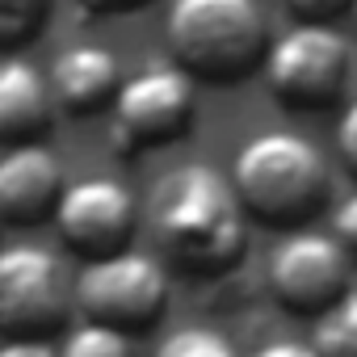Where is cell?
Instances as JSON below:
<instances>
[{
  "mask_svg": "<svg viewBox=\"0 0 357 357\" xmlns=\"http://www.w3.org/2000/svg\"><path fill=\"white\" fill-rule=\"evenodd\" d=\"M231 185L248 211V219L294 227L311 219L332 185L324 151L290 130H265L236 151Z\"/></svg>",
  "mask_w": 357,
  "mask_h": 357,
  "instance_id": "3957f363",
  "label": "cell"
},
{
  "mask_svg": "<svg viewBox=\"0 0 357 357\" xmlns=\"http://www.w3.org/2000/svg\"><path fill=\"white\" fill-rule=\"evenodd\" d=\"M332 227H336V240H340V248L344 252H357V190L336 206V219H332Z\"/></svg>",
  "mask_w": 357,
  "mask_h": 357,
  "instance_id": "d6986e66",
  "label": "cell"
},
{
  "mask_svg": "<svg viewBox=\"0 0 357 357\" xmlns=\"http://www.w3.org/2000/svg\"><path fill=\"white\" fill-rule=\"evenodd\" d=\"M269 290L286 311L319 315L349 290V252L319 231L286 236L269 257Z\"/></svg>",
  "mask_w": 357,
  "mask_h": 357,
  "instance_id": "ba28073f",
  "label": "cell"
},
{
  "mask_svg": "<svg viewBox=\"0 0 357 357\" xmlns=\"http://www.w3.org/2000/svg\"><path fill=\"white\" fill-rule=\"evenodd\" d=\"M164 30L176 68L202 84H240L269 55L257 0H172Z\"/></svg>",
  "mask_w": 357,
  "mask_h": 357,
  "instance_id": "7a4b0ae2",
  "label": "cell"
},
{
  "mask_svg": "<svg viewBox=\"0 0 357 357\" xmlns=\"http://www.w3.org/2000/svg\"><path fill=\"white\" fill-rule=\"evenodd\" d=\"M164 298H168L164 265L139 248L93 257L76 278V303L84 319H101L122 332L151 328L164 311Z\"/></svg>",
  "mask_w": 357,
  "mask_h": 357,
  "instance_id": "5b68a950",
  "label": "cell"
},
{
  "mask_svg": "<svg viewBox=\"0 0 357 357\" xmlns=\"http://www.w3.org/2000/svg\"><path fill=\"white\" fill-rule=\"evenodd\" d=\"M315 353L319 357H357V290H344L315 319Z\"/></svg>",
  "mask_w": 357,
  "mask_h": 357,
  "instance_id": "4fadbf2b",
  "label": "cell"
},
{
  "mask_svg": "<svg viewBox=\"0 0 357 357\" xmlns=\"http://www.w3.org/2000/svg\"><path fill=\"white\" fill-rule=\"evenodd\" d=\"M63 194V164L43 143H9L0 151V219L9 223H38L55 215Z\"/></svg>",
  "mask_w": 357,
  "mask_h": 357,
  "instance_id": "30bf717a",
  "label": "cell"
},
{
  "mask_svg": "<svg viewBox=\"0 0 357 357\" xmlns=\"http://www.w3.org/2000/svg\"><path fill=\"white\" fill-rule=\"evenodd\" d=\"M353 17H357V0H353Z\"/></svg>",
  "mask_w": 357,
  "mask_h": 357,
  "instance_id": "603a6c76",
  "label": "cell"
},
{
  "mask_svg": "<svg viewBox=\"0 0 357 357\" xmlns=\"http://www.w3.org/2000/svg\"><path fill=\"white\" fill-rule=\"evenodd\" d=\"M0 357H59L43 336H13L0 344Z\"/></svg>",
  "mask_w": 357,
  "mask_h": 357,
  "instance_id": "ffe728a7",
  "label": "cell"
},
{
  "mask_svg": "<svg viewBox=\"0 0 357 357\" xmlns=\"http://www.w3.org/2000/svg\"><path fill=\"white\" fill-rule=\"evenodd\" d=\"M47 84H51V97L68 114L89 118V114H101L114 105V97L122 89V68H118L114 51H105L97 43H80V47H68L55 55Z\"/></svg>",
  "mask_w": 357,
  "mask_h": 357,
  "instance_id": "8fae6325",
  "label": "cell"
},
{
  "mask_svg": "<svg viewBox=\"0 0 357 357\" xmlns=\"http://www.w3.org/2000/svg\"><path fill=\"white\" fill-rule=\"evenodd\" d=\"M51 0H0V55L34 43L47 26Z\"/></svg>",
  "mask_w": 357,
  "mask_h": 357,
  "instance_id": "9a60e30c",
  "label": "cell"
},
{
  "mask_svg": "<svg viewBox=\"0 0 357 357\" xmlns=\"http://www.w3.org/2000/svg\"><path fill=\"white\" fill-rule=\"evenodd\" d=\"M68 311L63 265L43 244L0 248V332L5 336H43Z\"/></svg>",
  "mask_w": 357,
  "mask_h": 357,
  "instance_id": "52a82bcc",
  "label": "cell"
},
{
  "mask_svg": "<svg viewBox=\"0 0 357 357\" xmlns=\"http://www.w3.org/2000/svg\"><path fill=\"white\" fill-rule=\"evenodd\" d=\"M59 357H135V344H130V332L101 319H84L68 332Z\"/></svg>",
  "mask_w": 357,
  "mask_h": 357,
  "instance_id": "5bb4252c",
  "label": "cell"
},
{
  "mask_svg": "<svg viewBox=\"0 0 357 357\" xmlns=\"http://www.w3.org/2000/svg\"><path fill=\"white\" fill-rule=\"evenodd\" d=\"M194 122V80L181 68H147L122 80L109 105V143L118 155H139L176 143Z\"/></svg>",
  "mask_w": 357,
  "mask_h": 357,
  "instance_id": "8992f818",
  "label": "cell"
},
{
  "mask_svg": "<svg viewBox=\"0 0 357 357\" xmlns=\"http://www.w3.org/2000/svg\"><path fill=\"white\" fill-rule=\"evenodd\" d=\"M151 236L185 273H219L248 244V211L215 164L194 160L164 172L151 190Z\"/></svg>",
  "mask_w": 357,
  "mask_h": 357,
  "instance_id": "6da1fadb",
  "label": "cell"
},
{
  "mask_svg": "<svg viewBox=\"0 0 357 357\" xmlns=\"http://www.w3.org/2000/svg\"><path fill=\"white\" fill-rule=\"evenodd\" d=\"M80 5H84L89 13H97V17H122V13H139V9H147L151 0H80Z\"/></svg>",
  "mask_w": 357,
  "mask_h": 357,
  "instance_id": "44dd1931",
  "label": "cell"
},
{
  "mask_svg": "<svg viewBox=\"0 0 357 357\" xmlns=\"http://www.w3.org/2000/svg\"><path fill=\"white\" fill-rule=\"evenodd\" d=\"M336 151H340L344 168L357 176V101L340 114V126H336Z\"/></svg>",
  "mask_w": 357,
  "mask_h": 357,
  "instance_id": "ac0fdd59",
  "label": "cell"
},
{
  "mask_svg": "<svg viewBox=\"0 0 357 357\" xmlns=\"http://www.w3.org/2000/svg\"><path fill=\"white\" fill-rule=\"evenodd\" d=\"M252 357H319V353H315V344H303V340H269Z\"/></svg>",
  "mask_w": 357,
  "mask_h": 357,
  "instance_id": "7402d4cb",
  "label": "cell"
},
{
  "mask_svg": "<svg viewBox=\"0 0 357 357\" xmlns=\"http://www.w3.org/2000/svg\"><path fill=\"white\" fill-rule=\"evenodd\" d=\"M59 240L80 257H105L126 248L135 227V198L114 176H84L76 185H63L55 202Z\"/></svg>",
  "mask_w": 357,
  "mask_h": 357,
  "instance_id": "9c48e42d",
  "label": "cell"
},
{
  "mask_svg": "<svg viewBox=\"0 0 357 357\" xmlns=\"http://www.w3.org/2000/svg\"><path fill=\"white\" fill-rule=\"evenodd\" d=\"M51 84L22 55H0V143H30L51 126Z\"/></svg>",
  "mask_w": 357,
  "mask_h": 357,
  "instance_id": "7c38bea8",
  "label": "cell"
},
{
  "mask_svg": "<svg viewBox=\"0 0 357 357\" xmlns=\"http://www.w3.org/2000/svg\"><path fill=\"white\" fill-rule=\"evenodd\" d=\"M282 5L298 22H324V26H332L340 13H353V0H282Z\"/></svg>",
  "mask_w": 357,
  "mask_h": 357,
  "instance_id": "e0dca14e",
  "label": "cell"
},
{
  "mask_svg": "<svg viewBox=\"0 0 357 357\" xmlns=\"http://www.w3.org/2000/svg\"><path fill=\"white\" fill-rule=\"evenodd\" d=\"M265 84L269 93L298 114H319L332 109L353 72V55L344 34H336L324 22H298L290 26L265 55Z\"/></svg>",
  "mask_w": 357,
  "mask_h": 357,
  "instance_id": "277c9868",
  "label": "cell"
},
{
  "mask_svg": "<svg viewBox=\"0 0 357 357\" xmlns=\"http://www.w3.org/2000/svg\"><path fill=\"white\" fill-rule=\"evenodd\" d=\"M155 357H236V349L215 328H176L155 349Z\"/></svg>",
  "mask_w": 357,
  "mask_h": 357,
  "instance_id": "2e32d148",
  "label": "cell"
}]
</instances>
